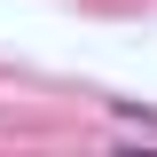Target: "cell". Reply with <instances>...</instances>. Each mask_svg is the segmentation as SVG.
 I'll use <instances>...</instances> for the list:
<instances>
[{
	"label": "cell",
	"mask_w": 157,
	"mask_h": 157,
	"mask_svg": "<svg viewBox=\"0 0 157 157\" xmlns=\"http://www.w3.org/2000/svg\"><path fill=\"white\" fill-rule=\"evenodd\" d=\"M110 118H126L134 134H149V141H157V110H134V102H126V94H110Z\"/></svg>",
	"instance_id": "obj_1"
}]
</instances>
